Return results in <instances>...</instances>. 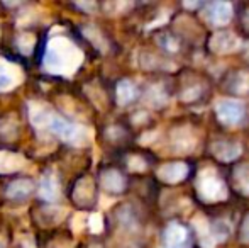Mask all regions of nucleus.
I'll use <instances>...</instances> for the list:
<instances>
[{
    "mask_svg": "<svg viewBox=\"0 0 249 248\" xmlns=\"http://www.w3.org/2000/svg\"><path fill=\"white\" fill-rule=\"evenodd\" d=\"M197 192L200 199L205 202H219L227 197V187L226 182L219 177L215 169L209 167L203 169L197 177Z\"/></svg>",
    "mask_w": 249,
    "mask_h": 248,
    "instance_id": "obj_1",
    "label": "nucleus"
},
{
    "mask_svg": "<svg viewBox=\"0 0 249 248\" xmlns=\"http://www.w3.org/2000/svg\"><path fill=\"white\" fill-rule=\"evenodd\" d=\"M217 117L222 124L234 126L241 123L244 117V104L237 99H222L215 106Z\"/></svg>",
    "mask_w": 249,
    "mask_h": 248,
    "instance_id": "obj_2",
    "label": "nucleus"
},
{
    "mask_svg": "<svg viewBox=\"0 0 249 248\" xmlns=\"http://www.w3.org/2000/svg\"><path fill=\"white\" fill-rule=\"evenodd\" d=\"M163 248H190V233L178 223H170L163 233Z\"/></svg>",
    "mask_w": 249,
    "mask_h": 248,
    "instance_id": "obj_3",
    "label": "nucleus"
},
{
    "mask_svg": "<svg viewBox=\"0 0 249 248\" xmlns=\"http://www.w3.org/2000/svg\"><path fill=\"white\" fill-rule=\"evenodd\" d=\"M239 38L236 34L229 33V31H220V33L213 34L212 39L209 43V48L217 55H226L232 53L239 48Z\"/></svg>",
    "mask_w": 249,
    "mask_h": 248,
    "instance_id": "obj_4",
    "label": "nucleus"
},
{
    "mask_svg": "<svg viewBox=\"0 0 249 248\" xmlns=\"http://www.w3.org/2000/svg\"><path fill=\"white\" fill-rule=\"evenodd\" d=\"M205 17L212 26H226L232 19V5L229 2H213L207 5Z\"/></svg>",
    "mask_w": 249,
    "mask_h": 248,
    "instance_id": "obj_5",
    "label": "nucleus"
},
{
    "mask_svg": "<svg viewBox=\"0 0 249 248\" xmlns=\"http://www.w3.org/2000/svg\"><path fill=\"white\" fill-rule=\"evenodd\" d=\"M187 175H188V167L181 162L166 163V165L160 167V170H158V177H160L163 182H168V184L181 182V180H185Z\"/></svg>",
    "mask_w": 249,
    "mask_h": 248,
    "instance_id": "obj_6",
    "label": "nucleus"
},
{
    "mask_svg": "<svg viewBox=\"0 0 249 248\" xmlns=\"http://www.w3.org/2000/svg\"><path fill=\"white\" fill-rule=\"evenodd\" d=\"M210 150L222 162H234L243 153V148H241L239 143H231V141H217L210 146Z\"/></svg>",
    "mask_w": 249,
    "mask_h": 248,
    "instance_id": "obj_7",
    "label": "nucleus"
},
{
    "mask_svg": "<svg viewBox=\"0 0 249 248\" xmlns=\"http://www.w3.org/2000/svg\"><path fill=\"white\" fill-rule=\"evenodd\" d=\"M50 128L53 133L63 136V138H73V136L78 133V128H76L75 124L66 121L65 117H61V116H51Z\"/></svg>",
    "mask_w": 249,
    "mask_h": 248,
    "instance_id": "obj_8",
    "label": "nucleus"
},
{
    "mask_svg": "<svg viewBox=\"0 0 249 248\" xmlns=\"http://www.w3.org/2000/svg\"><path fill=\"white\" fill-rule=\"evenodd\" d=\"M232 182L234 187L241 192V194H249V163H241L234 169L232 172Z\"/></svg>",
    "mask_w": 249,
    "mask_h": 248,
    "instance_id": "obj_9",
    "label": "nucleus"
},
{
    "mask_svg": "<svg viewBox=\"0 0 249 248\" xmlns=\"http://www.w3.org/2000/svg\"><path fill=\"white\" fill-rule=\"evenodd\" d=\"M102 186L108 192H121L124 189L125 182L124 177L117 170H107V172L102 173Z\"/></svg>",
    "mask_w": 249,
    "mask_h": 248,
    "instance_id": "obj_10",
    "label": "nucleus"
},
{
    "mask_svg": "<svg viewBox=\"0 0 249 248\" xmlns=\"http://www.w3.org/2000/svg\"><path fill=\"white\" fill-rule=\"evenodd\" d=\"M136 99V87L131 80H122L117 85V102L121 106H127Z\"/></svg>",
    "mask_w": 249,
    "mask_h": 248,
    "instance_id": "obj_11",
    "label": "nucleus"
},
{
    "mask_svg": "<svg viewBox=\"0 0 249 248\" xmlns=\"http://www.w3.org/2000/svg\"><path fill=\"white\" fill-rule=\"evenodd\" d=\"M229 90L234 94H246L249 92V73L248 72H237L231 76L229 80Z\"/></svg>",
    "mask_w": 249,
    "mask_h": 248,
    "instance_id": "obj_12",
    "label": "nucleus"
},
{
    "mask_svg": "<svg viewBox=\"0 0 249 248\" xmlns=\"http://www.w3.org/2000/svg\"><path fill=\"white\" fill-rule=\"evenodd\" d=\"M210 231H212V236L215 242H224L231 235V231H232V226L226 219H217L212 225V228H210Z\"/></svg>",
    "mask_w": 249,
    "mask_h": 248,
    "instance_id": "obj_13",
    "label": "nucleus"
},
{
    "mask_svg": "<svg viewBox=\"0 0 249 248\" xmlns=\"http://www.w3.org/2000/svg\"><path fill=\"white\" fill-rule=\"evenodd\" d=\"M148 100H149V104L151 106H154V107H160L158 106V100L156 99H160V102L161 104H164L168 100V97H166V94L163 92V90L160 89V87H153V89H149V92H148Z\"/></svg>",
    "mask_w": 249,
    "mask_h": 248,
    "instance_id": "obj_14",
    "label": "nucleus"
},
{
    "mask_svg": "<svg viewBox=\"0 0 249 248\" xmlns=\"http://www.w3.org/2000/svg\"><path fill=\"white\" fill-rule=\"evenodd\" d=\"M241 240L244 243H249V214L246 216V219L243 223V228H241Z\"/></svg>",
    "mask_w": 249,
    "mask_h": 248,
    "instance_id": "obj_15",
    "label": "nucleus"
},
{
    "mask_svg": "<svg viewBox=\"0 0 249 248\" xmlns=\"http://www.w3.org/2000/svg\"><path fill=\"white\" fill-rule=\"evenodd\" d=\"M198 5V2H194V3H190V2H185V7H190V9H195V7Z\"/></svg>",
    "mask_w": 249,
    "mask_h": 248,
    "instance_id": "obj_16",
    "label": "nucleus"
},
{
    "mask_svg": "<svg viewBox=\"0 0 249 248\" xmlns=\"http://www.w3.org/2000/svg\"><path fill=\"white\" fill-rule=\"evenodd\" d=\"M244 24H246V27H249V12L246 14V17H244Z\"/></svg>",
    "mask_w": 249,
    "mask_h": 248,
    "instance_id": "obj_17",
    "label": "nucleus"
}]
</instances>
